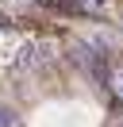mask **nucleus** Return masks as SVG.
Segmentation results:
<instances>
[{
	"mask_svg": "<svg viewBox=\"0 0 123 127\" xmlns=\"http://www.w3.org/2000/svg\"><path fill=\"white\" fill-rule=\"evenodd\" d=\"M0 127H15V112L12 108H0Z\"/></svg>",
	"mask_w": 123,
	"mask_h": 127,
	"instance_id": "2",
	"label": "nucleus"
},
{
	"mask_svg": "<svg viewBox=\"0 0 123 127\" xmlns=\"http://www.w3.org/2000/svg\"><path fill=\"white\" fill-rule=\"evenodd\" d=\"M119 127H123V123H119Z\"/></svg>",
	"mask_w": 123,
	"mask_h": 127,
	"instance_id": "5",
	"label": "nucleus"
},
{
	"mask_svg": "<svg viewBox=\"0 0 123 127\" xmlns=\"http://www.w3.org/2000/svg\"><path fill=\"white\" fill-rule=\"evenodd\" d=\"M15 4H27V0H15Z\"/></svg>",
	"mask_w": 123,
	"mask_h": 127,
	"instance_id": "4",
	"label": "nucleus"
},
{
	"mask_svg": "<svg viewBox=\"0 0 123 127\" xmlns=\"http://www.w3.org/2000/svg\"><path fill=\"white\" fill-rule=\"evenodd\" d=\"M81 4H85V8H104L108 0H81Z\"/></svg>",
	"mask_w": 123,
	"mask_h": 127,
	"instance_id": "3",
	"label": "nucleus"
},
{
	"mask_svg": "<svg viewBox=\"0 0 123 127\" xmlns=\"http://www.w3.org/2000/svg\"><path fill=\"white\" fill-rule=\"evenodd\" d=\"M50 58H54V42L38 39V42H27V46L19 50L15 65H19V69H38V65H42V62H50Z\"/></svg>",
	"mask_w": 123,
	"mask_h": 127,
	"instance_id": "1",
	"label": "nucleus"
}]
</instances>
